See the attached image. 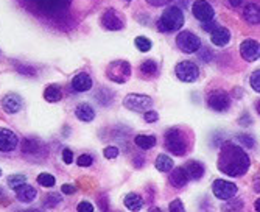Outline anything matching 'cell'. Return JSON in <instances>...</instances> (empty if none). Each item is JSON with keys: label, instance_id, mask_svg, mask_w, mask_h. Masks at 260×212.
<instances>
[{"label": "cell", "instance_id": "obj_1", "mask_svg": "<svg viewBox=\"0 0 260 212\" xmlns=\"http://www.w3.org/2000/svg\"><path fill=\"white\" fill-rule=\"evenodd\" d=\"M251 165L249 156L243 151L241 147L236 145L234 142H224L221 145L220 155H218V163L217 167L221 173L237 178L243 176Z\"/></svg>", "mask_w": 260, "mask_h": 212}, {"label": "cell", "instance_id": "obj_2", "mask_svg": "<svg viewBox=\"0 0 260 212\" xmlns=\"http://www.w3.org/2000/svg\"><path fill=\"white\" fill-rule=\"evenodd\" d=\"M184 14L178 6H170L161 14L157 21V28L162 33H174L182 28Z\"/></svg>", "mask_w": 260, "mask_h": 212}, {"label": "cell", "instance_id": "obj_3", "mask_svg": "<svg viewBox=\"0 0 260 212\" xmlns=\"http://www.w3.org/2000/svg\"><path fill=\"white\" fill-rule=\"evenodd\" d=\"M165 147L174 156H184L187 153L189 143L179 128H170L165 133Z\"/></svg>", "mask_w": 260, "mask_h": 212}, {"label": "cell", "instance_id": "obj_4", "mask_svg": "<svg viewBox=\"0 0 260 212\" xmlns=\"http://www.w3.org/2000/svg\"><path fill=\"white\" fill-rule=\"evenodd\" d=\"M131 64L125 59H115V61L109 63V66L106 67V77L119 84H125L130 78H131Z\"/></svg>", "mask_w": 260, "mask_h": 212}, {"label": "cell", "instance_id": "obj_5", "mask_svg": "<svg viewBox=\"0 0 260 212\" xmlns=\"http://www.w3.org/2000/svg\"><path fill=\"white\" fill-rule=\"evenodd\" d=\"M41 13L48 16H56L63 13L70 5V0H27Z\"/></svg>", "mask_w": 260, "mask_h": 212}, {"label": "cell", "instance_id": "obj_6", "mask_svg": "<svg viewBox=\"0 0 260 212\" xmlns=\"http://www.w3.org/2000/svg\"><path fill=\"white\" fill-rule=\"evenodd\" d=\"M176 46L184 53H195L203 47L201 39L192 31H181L176 38Z\"/></svg>", "mask_w": 260, "mask_h": 212}, {"label": "cell", "instance_id": "obj_7", "mask_svg": "<svg viewBox=\"0 0 260 212\" xmlns=\"http://www.w3.org/2000/svg\"><path fill=\"white\" fill-rule=\"evenodd\" d=\"M123 106L134 113H145L148 109H152L153 100L152 97L144 94H128L123 98Z\"/></svg>", "mask_w": 260, "mask_h": 212}, {"label": "cell", "instance_id": "obj_8", "mask_svg": "<svg viewBox=\"0 0 260 212\" xmlns=\"http://www.w3.org/2000/svg\"><path fill=\"white\" fill-rule=\"evenodd\" d=\"M207 106L211 108L212 111H217V113L228 111L229 106H231V95L226 91L217 89V91H214V92L209 94Z\"/></svg>", "mask_w": 260, "mask_h": 212}, {"label": "cell", "instance_id": "obj_9", "mask_svg": "<svg viewBox=\"0 0 260 212\" xmlns=\"http://www.w3.org/2000/svg\"><path fill=\"white\" fill-rule=\"evenodd\" d=\"M176 77L184 83H194L199 77V67L192 61H182L176 66Z\"/></svg>", "mask_w": 260, "mask_h": 212}, {"label": "cell", "instance_id": "obj_10", "mask_svg": "<svg viewBox=\"0 0 260 212\" xmlns=\"http://www.w3.org/2000/svg\"><path fill=\"white\" fill-rule=\"evenodd\" d=\"M214 195L218 200H229L237 195V186L234 183H229L226 180H215L212 184Z\"/></svg>", "mask_w": 260, "mask_h": 212}, {"label": "cell", "instance_id": "obj_11", "mask_svg": "<svg viewBox=\"0 0 260 212\" xmlns=\"http://www.w3.org/2000/svg\"><path fill=\"white\" fill-rule=\"evenodd\" d=\"M192 13H194V16L199 22H207L215 18V11L212 5L206 2V0H196V2L192 5Z\"/></svg>", "mask_w": 260, "mask_h": 212}, {"label": "cell", "instance_id": "obj_12", "mask_svg": "<svg viewBox=\"0 0 260 212\" xmlns=\"http://www.w3.org/2000/svg\"><path fill=\"white\" fill-rule=\"evenodd\" d=\"M19 145V139L11 130L8 128H0V151L3 153H10L14 151Z\"/></svg>", "mask_w": 260, "mask_h": 212}, {"label": "cell", "instance_id": "obj_13", "mask_svg": "<svg viewBox=\"0 0 260 212\" xmlns=\"http://www.w3.org/2000/svg\"><path fill=\"white\" fill-rule=\"evenodd\" d=\"M240 53L241 56L249 63H254L260 56V47L256 39H245L240 46Z\"/></svg>", "mask_w": 260, "mask_h": 212}, {"label": "cell", "instance_id": "obj_14", "mask_svg": "<svg viewBox=\"0 0 260 212\" xmlns=\"http://www.w3.org/2000/svg\"><path fill=\"white\" fill-rule=\"evenodd\" d=\"M102 24H103V27L106 30H111V31H117V30H122L123 28V19H122V16L117 13L115 10H108L105 14H103V18H102Z\"/></svg>", "mask_w": 260, "mask_h": 212}, {"label": "cell", "instance_id": "obj_15", "mask_svg": "<svg viewBox=\"0 0 260 212\" xmlns=\"http://www.w3.org/2000/svg\"><path fill=\"white\" fill-rule=\"evenodd\" d=\"M22 108V98L18 94H6L2 98V109L6 114H16Z\"/></svg>", "mask_w": 260, "mask_h": 212}, {"label": "cell", "instance_id": "obj_16", "mask_svg": "<svg viewBox=\"0 0 260 212\" xmlns=\"http://www.w3.org/2000/svg\"><path fill=\"white\" fill-rule=\"evenodd\" d=\"M14 192H16V198H18L21 203H31L38 195L36 189L33 188V186L27 184V183H23V184L19 186V188H16Z\"/></svg>", "mask_w": 260, "mask_h": 212}, {"label": "cell", "instance_id": "obj_17", "mask_svg": "<svg viewBox=\"0 0 260 212\" xmlns=\"http://www.w3.org/2000/svg\"><path fill=\"white\" fill-rule=\"evenodd\" d=\"M184 168V172H186L187 178H189V181L190 180H201V178L204 176V165L198 163V161H189V163H186V165L182 167Z\"/></svg>", "mask_w": 260, "mask_h": 212}, {"label": "cell", "instance_id": "obj_18", "mask_svg": "<svg viewBox=\"0 0 260 212\" xmlns=\"http://www.w3.org/2000/svg\"><path fill=\"white\" fill-rule=\"evenodd\" d=\"M211 41L217 47H224L231 41V31L228 28L217 27L215 30L211 31Z\"/></svg>", "mask_w": 260, "mask_h": 212}, {"label": "cell", "instance_id": "obj_19", "mask_svg": "<svg viewBox=\"0 0 260 212\" xmlns=\"http://www.w3.org/2000/svg\"><path fill=\"white\" fill-rule=\"evenodd\" d=\"M169 181H170V184L173 186V188L181 189L189 183V178H187V175H186V172H184L182 167H176V168H172V170H170Z\"/></svg>", "mask_w": 260, "mask_h": 212}, {"label": "cell", "instance_id": "obj_20", "mask_svg": "<svg viewBox=\"0 0 260 212\" xmlns=\"http://www.w3.org/2000/svg\"><path fill=\"white\" fill-rule=\"evenodd\" d=\"M72 88L77 92H87L92 88V78L87 73H78L72 78Z\"/></svg>", "mask_w": 260, "mask_h": 212}, {"label": "cell", "instance_id": "obj_21", "mask_svg": "<svg viewBox=\"0 0 260 212\" xmlns=\"http://www.w3.org/2000/svg\"><path fill=\"white\" fill-rule=\"evenodd\" d=\"M75 114H77V117L80 118L81 122H92L95 118L94 108H92L90 105H87V103L78 105L77 109H75Z\"/></svg>", "mask_w": 260, "mask_h": 212}, {"label": "cell", "instance_id": "obj_22", "mask_svg": "<svg viewBox=\"0 0 260 212\" xmlns=\"http://www.w3.org/2000/svg\"><path fill=\"white\" fill-rule=\"evenodd\" d=\"M243 18H245L246 22L257 25L260 22V10H259V5L256 3H248L245 6V10H243Z\"/></svg>", "mask_w": 260, "mask_h": 212}, {"label": "cell", "instance_id": "obj_23", "mask_svg": "<svg viewBox=\"0 0 260 212\" xmlns=\"http://www.w3.org/2000/svg\"><path fill=\"white\" fill-rule=\"evenodd\" d=\"M43 150V143L35 138H28L23 139L22 142V151L25 155H38L39 151Z\"/></svg>", "mask_w": 260, "mask_h": 212}, {"label": "cell", "instance_id": "obj_24", "mask_svg": "<svg viewBox=\"0 0 260 212\" xmlns=\"http://www.w3.org/2000/svg\"><path fill=\"white\" fill-rule=\"evenodd\" d=\"M123 203L130 211H140L144 208V198L137 193H128L127 197L123 198Z\"/></svg>", "mask_w": 260, "mask_h": 212}, {"label": "cell", "instance_id": "obj_25", "mask_svg": "<svg viewBox=\"0 0 260 212\" xmlns=\"http://www.w3.org/2000/svg\"><path fill=\"white\" fill-rule=\"evenodd\" d=\"M44 98L50 103H56V101H60L63 98V91L60 86H56V84H50V86L45 88L44 91Z\"/></svg>", "mask_w": 260, "mask_h": 212}, {"label": "cell", "instance_id": "obj_26", "mask_svg": "<svg viewBox=\"0 0 260 212\" xmlns=\"http://www.w3.org/2000/svg\"><path fill=\"white\" fill-rule=\"evenodd\" d=\"M134 143L142 148V150H150L156 145V138L154 136H147V134H139L134 138Z\"/></svg>", "mask_w": 260, "mask_h": 212}, {"label": "cell", "instance_id": "obj_27", "mask_svg": "<svg viewBox=\"0 0 260 212\" xmlns=\"http://www.w3.org/2000/svg\"><path fill=\"white\" fill-rule=\"evenodd\" d=\"M140 72L144 77L153 78L157 75V64L154 61H152V59H147V61H144L140 64Z\"/></svg>", "mask_w": 260, "mask_h": 212}, {"label": "cell", "instance_id": "obj_28", "mask_svg": "<svg viewBox=\"0 0 260 212\" xmlns=\"http://www.w3.org/2000/svg\"><path fill=\"white\" fill-rule=\"evenodd\" d=\"M156 168L159 172H170L173 168V161L167 155H159L156 159Z\"/></svg>", "mask_w": 260, "mask_h": 212}, {"label": "cell", "instance_id": "obj_29", "mask_svg": "<svg viewBox=\"0 0 260 212\" xmlns=\"http://www.w3.org/2000/svg\"><path fill=\"white\" fill-rule=\"evenodd\" d=\"M134 44H136V47L140 50V52H150L153 47V42L145 36H137L136 39H134Z\"/></svg>", "mask_w": 260, "mask_h": 212}, {"label": "cell", "instance_id": "obj_30", "mask_svg": "<svg viewBox=\"0 0 260 212\" xmlns=\"http://www.w3.org/2000/svg\"><path fill=\"white\" fill-rule=\"evenodd\" d=\"M226 203L223 205V211H241L243 208V201L241 200H237V198H229V200H224Z\"/></svg>", "mask_w": 260, "mask_h": 212}, {"label": "cell", "instance_id": "obj_31", "mask_svg": "<svg viewBox=\"0 0 260 212\" xmlns=\"http://www.w3.org/2000/svg\"><path fill=\"white\" fill-rule=\"evenodd\" d=\"M55 176L50 173H41L38 176V183L43 186V188H53L55 186Z\"/></svg>", "mask_w": 260, "mask_h": 212}, {"label": "cell", "instance_id": "obj_32", "mask_svg": "<svg viewBox=\"0 0 260 212\" xmlns=\"http://www.w3.org/2000/svg\"><path fill=\"white\" fill-rule=\"evenodd\" d=\"M23 183H27V176L25 175H11V176H8V186H10L11 189H16V188H19L21 184Z\"/></svg>", "mask_w": 260, "mask_h": 212}, {"label": "cell", "instance_id": "obj_33", "mask_svg": "<svg viewBox=\"0 0 260 212\" xmlns=\"http://www.w3.org/2000/svg\"><path fill=\"white\" fill-rule=\"evenodd\" d=\"M58 203H61V197H60V195L50 193L48 197H47V200H45V203H44V206L45 208H55Z\"/></svg>", "mask_w": 260, "mask_h": 212}, {"label": "cell", "instance_id": "obj_34", "mask_svg": "<svg viewBox=\"0 0 260 212\" xmlns=\"http://www.w3.org/2000/svg\"><path fill=\"white\" fill-rule=\"evenodd\" d=\"M251 86H253V89L256 92H260V71H254L253 75H251Z\"/></svg>", "mask_w": 260, "mask_h": 212}, {"label": "cell", "instance_id": "obj_35", "mask_svg": "<svg viewBox=\"0 0 260 212\" xmlns=\"http://www.w3.org/2000/svg\"><path fill=\"white\" fill-rule=\"evenodd\" d=\"M103 155H105L106 159H115L117 156H119V148L114 147V145H109V147L105 148Z\"/></svg>", "mask_w": 260, "mask_h": 212}, {"label": "cell", "instance_id": "obj_36", "mask_svg": "<svg viewBox=\"0 0 260 212\" xmlns=\"http://www.w3.org/2000/svg\"><path fill=\"white\" fill-rule=\"evenodd\" d=\"M92 163H94V159H92L90 155H81L77 159V164L80 167H89V165H92Z\"/></svg>", "mask_w": 260, "mask_h": 212}, {"label": "cell", "instance_id": "obj_37", "mask_svg": "<svg viewBox=\"0 0 260 212\" xmlns=\"http://www.w3.org/2000/svg\"><path fill=\"white\" fill-rule=\"evenodd\" d=\"M238 142L241 143V145H245V147H248V148H253L254 147V139L251 138V136H246V134H241V136H238Z\"/></svg>", "mask_w": 260, "mask_h": 212}, {"label": "cell", "instance_id": "obj_38", "mask_svg": "<svg viewBox=\"0 0 260 212\" xmlns=\"http://www.w3.org/2000/svg\"><path fill=\"white\" fill-rule=\"evenodd\" d=\"M169 211H170V212H176V211H178V212H184V211H186V208H184V205H182L181 200L176 198V200H173V201L170 203Z\"/></svg>", "mask_w": 260, "mask_h": 212}, {"label": "cell", "instance_id": "obj_39", "mask_svg": "<svg viewBox=\"0 0 260 212\" xmlns=\"http://www.w3.org/2000/svg\"><path fill=\"white\" fill-rule=\"evenodd\" d=\"M145 122L147 123H156L159 120V116L156 111H153V109H148V111H145Z\"/></svg>", "mask_w": 260, "mask_h": 212}, {"label": "cell", "instance_id": "obj_40", "mask_svg": "<svg viewBox=\"0 0 260 212\" xmlns=\"http://www.w3.org/2000/svg\"><path fill=\"white\" fill-rule=\"evenodd\" d=\"M63 161L65 164H72L73 163V153H72V150L69 148H64L63 150Z\"/></svg>", "mask_w": 260, "mask_h": 212}, {"label": "cell", "instance_id": "obj_41", "mask_svg": "<svg viewBox=\"0 0 260 212\" xmlns=\"http://www.w3.org/2000/svg\"><path fill=\"white\" fill-rule=\"evenodd\" d=\"M77 209H78V212H92L94 211V206H92L89 201H81Z\"/></svg>", "mask_w": 260, "mask_h": 212}, {"label": "cell", "instance_id": "obj_42", "mask_svg": "<svg viewBox=\"0 0 260 212\" xmlns=\"http://www.w3.org/2000/svg\"><path fill=\"white\" fill-rule=\"evenodd\" d=\"M172 0H147V3H150L152 6H164L167 3H170Z\"/></svg>", "mask_w": 260, "mask_h": 212}, {"label": "cell", "instance_id": "obj_43", "mask_svg": "<svg viewBox=\"0 0 260 212\" xmlns=\"http://www.w3.org/2000/svg\"><path fill=\"white\" fill-rule=\"evenodd\" d=\"M251 117H249V114H243L240 118H238V123L241 125V126H248V125H251Z\"/></svg>", "mask_w": 260, "mask_h": 212}, {"label": "cell", "instance_id": "obj_44", "mask_svg": "<svg viewBox=\"0 0 260 212\" xmlns=\"http://www.w3.org/2000/svg\"><path fill=\"white\" fill-rule=\"evenodd\" d=\"M61 190H63L64 195H72V193H75V188H73V186H69V184H64L63 188H61Z\"/></svg>", "mask_w": 260, "mask_h": 212}, {"label": "cell", "instance_id": "obj_45", "mask_svg": "<svg viewBox=\"0 0 260 212\" xmlns=\"http://www.w3.org/2000/svg\"><path fill=\"white\" fill-rule=\"evenodd\" d=\"M241 2H243V0H229V3H231L232 6H240Z\"/></svg>", "mask_w": 260, "mask_h": 212}, {"label": "cell", "instance_id": "obj_46", "mask_svg": "<svg viewBox=\"0 0 260 212\" xmlns=\"http://www.w3.org/2000/svg\"><path fill=\"white\" fill-rule=\"evenodd\" d=\"M254 186H256V190L260 192V188H259V176H256V184H254Z\"/></svg>", "mask_w": 260, "mask_h": 212}, {"label": "cell", "instance_id": "obj_47", "mask_svg": "<svg viewBox=\"0 0 260 212\" xmlns=\"http://www.w3.org/2000/svg\"><path fill=\"white\" fill-rule=\"evenodd\" d=\"M259 205H260V201L257 200V201H256V205H254V206H256V211H259Z\"/></svg>", "mask_w": 260, "mask_h": 212}, {"label": "cell", "instance_id": "obj_48", "mask_svg": "<svg viewBox=\"0 0 260 212\" xmlns=\"http://www.w3.org/2000/svg\"><path fill=\"white\" fill-rule=\"evenodd\" d=\"M0 176H2V168H0Z\"/></svg>", "mask_w": 260, "mask_h": 212}]
</instances>
